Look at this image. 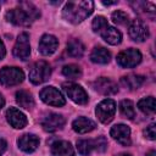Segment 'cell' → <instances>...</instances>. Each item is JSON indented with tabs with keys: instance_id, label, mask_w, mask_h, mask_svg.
<instances>
[{
	"instance_id": "obj_1",
	"label": "cell",
	"mask_w": 156,
	"mask_h": 156,
	"mask_svg": "<svg viewBox=\"0 0 156 156\" xmlns=\"http://www.w3.org/2000/svg\"><path fill=\"white\" fill-rule=\"evenodd\" d=\"M40 16L39 10L28 1L20 2V6L6 12V20L16 26H29Z\"/></svg>"
},
{
	"instance_id": "obj_2",
	"label": "cell",
	"mask_w": 156,
	"mask_h": 156,
	"mask_svg": "<svg viewBox=\"0 0 156 156\" xmlns=\"http://www.w3.org/2000/svg\"><path fill=\"white\" fill-rule=\"evenodd\" d=\"M93 10H94V2L90 0L68 1L62 10V15L66 21L77 24L84 21L93 12Z\"/></svg>"
},
{
	"instance_id": "obj_3",
	"label": "cell",
	"mask_w": 156,
	"mask_h": 156,
	"mask_svg": "<svg viewBox=\"0 0 156 156\" xmlns=\"http://www.w3.org/2000/svg\"><path fill=\"white\" fill-rule=\"evenodd\" d=\"M51 76V67L46 61L35 62L29 69V79L33 84H41Z\"/></svg>"
},
{
	"instance_id": "obj_4",
	"label": "cell",
	"mask_w": 156,
	"mask_h": 156,
	"mask_svg": "<svg viewBox=\"0 0 156 156\" xmlns=\"http://www.w3.org/2000/svg\"><path fill=\"white\" fill-rule=\"evenodd\" d=\"M24 73L18 67H2L0 71V83L4 87H13L22 83Z\"/></svg>"
},
{
	"instance_id": "obj_5",
	"label": "cell",
	"mask_w": 156,
	"mask_h": 156,
	"mask_svg": "<svg viewBox=\"0 0 156 156\" xmlns=\"http://www.w3.org/2000/svg\"><path fill=\"white\" fill-rule=\"evenodd\" d=\"M141 61V54L136 49H127L117 55V63L123 68H132L139 65Z\"/></svg>"
},
{
	"instance_id": "obj_6",
	"label": "cell",
	"mask_w": 156,
	"mask_h": 156,
	"mask_svg": "<svg viewBox=\"0 0 156 156\" xmlns=\"http://www.w3.org/2000/svg\"><path fill=\"white\" fill-rule=\"evenodd\" d=\"M96 116L99 121L104 124H107L112 121L116 112V104L112 99H105L96 106Z\"/></svg>"
},
{
	"instance_id": "obj_7",
	"label": "cell",
	"mask_w": 156,
	"mask_h": 156,
	"mask_svg": "<svg viewBox=\"0 0 156 156\" xmlns=\"http://www.w3.org/2000/svg\"><path fill=\"white\" fill-rule=\"evenodd\" d=\"M62 88L66 91V94L68 95V98L72 101H74L76 104H78V105H85L88 102V94L85 93V90L80 85L69 82V83H63L62 84Z\"/></svg>"
},
{
	"instance_id": "obj_8",
	"label": "cell",
	"mask_w": 156,
	"mask_h": 156,
	"mask_svg": "<svg viewBox=\"0 0 156 156\" xmlns=\"http://www.w3.org/2000/svg\"><path fill=\"white\" fill-rule=\"evenodd\" d=\"M40 99L51 106H63L66 104V100L63 98V95L55 88V87H45L41 91H40Z\"/></svg>"
},
{
	"instance_id": "obj_9",
	"label": "cell",
	"mask_w": 156,
	"mask_h": 156,
	"mask_svg": "<svg viewBox=\"0 0 156 156\" xmlns=\"http://www.w3.org/2000/svg\"><path fill=\"white\" fill-rule=\"evenodd\" d=\"M128 32L134 41H144L149 38V28L141 20H133L129 24Z\"/></svg>"
},
{
	"instance_id": "obj_10",
	"label": "cell",
	"mask_w": 156,
	"mask_h": 156,
	"mask_svg": "<svg viewBox=\"0 0 156 156\" xmlns=\"http://www.w3.org/2000/svg\"><path fill=\"white\" fill-rule=\"evenodd\" d=\"M30 54L29 37L27 33H21L13 46V55L20 60H27Z\"/></svg>"
},
{
	"instance_id": "obj_11",
	"label": "cell",
	"mask_w": 156,
	"mask_h": 156,
	"mask_svg": "<svg viewBox=\"0 0 156 156\" xmlns=\"http://www.w3.org/2000/svg\"><path fill=\"white\" fill-rule=\"evenodd\" d=\"M111 136L123 146L130 145V129L126 124H116L110 130Z\"/></svg>"
},
{
	"instance_id": "obj_12",
	"label": "cell",
	"mask_w": 156,
	"mask_h": 156,
	"mask_svg": "<svg viewBox=\"0 0 156 156\" xmlns=\"http://www.w3.org/2000/svg\"><path fill=\"white\" fill-rule=\"evenodd\" d=\"M65 126V118L57 113H50L41 119V127L46 132H56Z\"/></svg>"
},
{
	"instance_id": "obj_13",
	"label": "cell",
	"mask_w": 156,
	"mask_h": 156,
	"mask_svg": "<svg viewBox=\"0 0 156 156\" xmlns=\"http://www.w3.org/2000/svg\"><path fill=\"white\" fill-rule=\"evenodd\" d=\"M6 118L7 122L11 124V127L16 128V129H21L23 127H26L27 124V117L23 112H21L20 110H17L16 107H10L6 111Z\"/></svg>"
},
{
	"instance_id": "obj_14",
	"label": "cell",
	"mask_w": 156,
	"mask_h": 156,
	"mask_svg": "<svg viewBox=\"0 0 156 156\" xmlns=\"http://www.w3.org/2000/svg\"><path fill=\"white\" fill-rule=\"evenodd\" d=\"M94 88L95 90H98L99 93L104 94V95H113L118 91L117 84L111 80L110 78L106 77H100L94 82Z\"/></svg>"
},
{
	"instance_id": "obj_15",
	"label": "cell",
	"mask_w": 156,
	"mask_h": 156,
	"mask_svg": "<svg viewBox=\"0 0 156 156\" xmlns=\"http://www.w3.org/2000/svg\"><path fill=\"white\" fill-rule=\"evenodd\" d=\"M58 46V40L51 34H44L39 41V51L43 55H51Z\"/></svg>"
},
{
	"instance_id": "obj_16",
	"label": "cell",
	"mask_w": 156,
	"mask_h": 156,
	"mask_svg": "<svg viewBox=\"0 0 156 156\" xmlns=\"http://www.w3.org/2000/svg\"><path fill=\"white\" fill-rule=\"evenodd\" d=\"M18 146L24 152H33L39 146V138L34 134H23L18 139Z\"/></svg>"
},
{
	"instance_id": "obj_17",
	"label": "cell",
	"mask_w": 156,
	"mask_h": 156,
	"mask_svg": "<svg viewBox=\"0 0 156 156\" xmlns=\"http://www.w3.org/2000/svg\"><path fill=\"white\" fill-rule=\"evenodd\" d=\"M51 154L52 156H74V150L71 143L58 140L51 145Z\"/></svg>"
},
{
	"instance_id": "obj_18",
	"label": "cell",
	"mask_w": 156,
	"mask_h": 156,
	"mask_svg": "<svg viewBox=\"0 0 156 156\" xmlns=\"http://www.w3.org/2000/svg\"><path fill=\"white\" fill-rule=\"evenodd\" d=\"M72 127L77 133L84 134V133L91 132L95 128V122H93L90 118H87V117H78L77 119L73 121Z\"/></svg>"
},
{
	"instance_id": "obj_19",
	"label": "cell",
	"mask_w": 156,
	"mask_h": 156,
	"mask_svg": "<svg viewBox=\"0 0 156 156\" xmlns=\"http://www.w3.org/2000/svg\"><path fill=\"white\" fill-rule=\"evenodd\" d=\"M111 58V54L107 49L102 48V46H98L94 48L91 54H90V60L95 63H100V65H105L110 61Z\"/></svg>"
},
{
	"instance_id": "obj_20",
	"label": "cell",
	"mask_w": 156,
	"mask_h": 156,
	"mask_svg": "<svg viewBox=\"0 0 156 156\" xmlns=\"http://www.w3.org/2000/svg\"><path fill=\"white\" fill-rule=\"evenodd\" d=\"M101 37L104 38V40L111 45H117L121 43L122 40V34L118 29H116L115 27H107L106 29H104L101 33Z\"/></svg>"
},
{
	"instance_id": "obj_21",
	"label": "cell",
	"mask_w": 156,
	"mask_h": 156,
	"mask_svg": "<svg viewBox=\"0 0 156 156\" xmlns=\"http://www.w3.org/2000/svg\"><path fill=\"white\" fill-rule=\"evenodd\" d=\"M121 83L123 87H126L130 90H134L143 85L144 77L139 76V74H128V76H124L121 78Z\"/></svg>"
},
{
	"instance_id": "obj_22",
	"label": "cell",
	"mask_w": 156,
	"mask_h": 156,
	"mask_svg": "<svg viewBox=\"0 0 156 156\" xmlns=\"http://www.w3.org/2000/svg\"><path fill=\"white\" fill-rule=\"evenodd\" d=\"M16 101L21 107L27 108V110H29L34 106V99H33L32 94L28 93L27 90H18L16 93Z\"/></svg>"
},
{
	"instance_id": "obj_23",
	"label": "cell",
	"mask_w": 156,
	"mask_h": 156,
	"mask_svg": "<svg viewBox=\"0 0 156 156\" xmlns=\"http://www.w3.org/2000/svg\"><path fill=\"white\" fill-rule=\"evenodd\" d=\"M132 7L134 9L135 12L138 13H145L146 16H151L154 17V13H155V6L154 4L151 2H145V1H134V2H130Z\"/></svg>"
},
{
	"instance_id": "obj_24",
	"label": "cell",
	"mask_w": 156,
	"mask_h": 156,
	"mask_svg": "<svg viewBox=\"0 0 156 156\" xmlns=\"http://www.w3.org/2000/svg\"><path fill=\"white\" fill-rule=\"evenodd\" d=\"M67 52L72 57H82L84 54V45L78 39H71L67 43Z\"/></svg>"
},
{
	"instance_id": "obj_25",
	"label": "cell",
	"mask_w": 156,
	"mask_h": 156,
	"mask_svg": "<svg viewBox=\"0 0 156 156\" xmlns=\"http://www.w3.org/2000/svg\"><path fill=\"white\" fill-rule=\"evenodd\" d=\"M138 107L141 112L146 113V115H152L155 112V108H156V102H155V99L152 96H147V98H144L141 99L139 102H138Z\"/></svg>"
},
{
	"instance_id": "obj_26",
	"label": "cell",
	"mask_w": 156,
	"mask_h": 156,
	"mask_svg": "<svg viewBox=\"0 0 156 156\" xmlns=\"http://www.w3.org/2000/svg\"><path fill=\"white\" fill-rule=\"evenodd\" d=\"M119 111L126 118H134L135 117V110H134V104L130 100H122L119 104Z\"/></svg>"
},
{
	"instance_id": "obj_27",
	"label": "cell",
	"mask_w": 156,
	"mask_h": 156,
	"mask_svg": "<svg viewBox=\"0 0 156 156\" xmlns=\"http://www.w3.org/2000/svg\"><path fill=\"white\" fill-rule=\"evenodd\" d=\"M62 73L69 79H77L82 76V69L79 68V66L71 63V65H66L62 68Z\"/></svg>"
},
{
	"instance_id": "obj_28",
	"label": "cell",
	"mask_w": 156,
	"mask_h": 156,
	"mask_svg": "<svg viewBox=\"0 0 156 156\" xmlns=\"http://www.w3.org/2000/svg\"><path fill=\"white\" fill-rule=\"evenodd\" d=\"M77 149H78V152L80 155L87 156L94 150V143H93V140H87V139L78 140L77 141Z\"/></svg>"
},
{
	"instance_id": "obj_29",
	"label": "cell",
	"mask_w": 156,
	"mask_h": 156,
	"mask_svg": "<svg viewBox=\"0 0 156 156\" xmlns=\"http://www.w3.org/2000/svg\"><path fill=\"white\" fill-rule=\"evenodd\" d=\"M91 27H93V30H94V32H99V33H101L104 29H106V28L108 27V24H107V20H106L104 16H96V17L93 20Z\"/></svg>"
},
{
	"instance_id": "obj_30",
	"label": "cell",
	"mask_w": 156,
	"mask_h": 156,
	"mask_svg": "<svg viewBox=\"0 0 156 156\" xmlns=\"http://www.w3.org/2000/svg\"><path fill=\"white\" fill-rule=\"evenodd\" d=\"M112 21L117 24H121V26H127L129 23V16L124 12V11H121V10H117L112 13Z\"/></svg>"
},
{
	"instance_id": "obj_31",
	"label": "cell",
	"mask_w": 156,
	"mask_h": 156,
	"mask_svg": "<svg viewBox=\"0 0 156 156\" xmlns=\"http://www.w3.org/2000/svg\"><path fill=\"white\" fill-rule=\"evenodd\" d=\"M93 143H94V149L98 150L99 152H104L107 149V141L104 136H99V138L94 139Z\"/></svg>"
},
{
	"instance_id": "obj_32",
	"label": "cell",
	"mask_w": 156,
	"mask_h": 156,
	"mask_svg": "<svg viewBox=\"0 0 156 156\" xmlns=\"http://www.w3.org/2000/svg\"><path fill=\"white\" fill-rule=\"evenodd\" d=\"M144 134H145V136H146L147 139H150V140H155V138H156L155 124H154V123H151L150 126H147V127H146V129L144 130Z\"/></svg>"
},
{
	"instance_id": "obj_33",
	"label": "cell",
	"mask_w": 156,
	"mask_h": 156,
	"mask_svg": "<svg viewBox=\"0 0 156 156\" xmlns=\"http://www.w3.org/2000/svg\"><path fill=\"white\" fill-rule=\"evenodd\" d=\"M6 146H7V144H6V141L2 139V138H0V156L5 152V150H6Z\"/></svg>"
},
{
	"instance_id": "obj_34",
	"label": "cell",
	"mask_w": 156,
	"mask_h": 156,
	"mask_svg": "<svg viewBox=\"0 0 156 156\" xmlns=\"http://www.w3.org/2000/svg\"><path fill=\"white\" fill-rule=\"evenodd\" d=\"M5 54H6V50H5V45H4L2 40L0 39V60H2V58H4Z\"/></svg>"
},
{
	"instance_id": "obj_35",
	"label": "cell",
	"mask_w": 156,
	"mask_h": 156,
	"mask_svg": "<svg viewBox=\"0 0 156 156\" xmlns=\"http://www.w3.org/2000/svg\"><path fill=\"white\" fill-rule=\"evenodd\" d=\"M4 104H5V100H4V98H2V95L0 94V108L4 106Z\"/></svg>"
},
{
	"instance_id": "obj_36",
	"label": "cell",
	"mask_w": 156,
	"mask_h": 156,
	"mask_svg": "<svg viewBox=\"0 0 156 156\" xmlns=\"http://www.w3.org/2000/svg\"><path fill=\"white\" fill-rule=\"evenodd\" d=\"M146 156H156V151L151 150V151H149V152L146 154Z\"/></svg>"
},
{
	"instance_id": "obj_37",
	"label": "cell",
	"mask_w": 156,
	"mask_h": 156,
	"mask_svg": "<svg viewBox=\"0 0 156 156\" xmlns=\"http://www.w3.org/2000/svg\"><path fill=\"white\" fill-rule=\"evenodd\" d=\"M113 4H116V1H112V2H110V1H104V5H113Z\"/></svg>"
},
{
	"instance_id": "obj_38",
	"label": "cell",
	"mask_w": 156,
	"mask_h": 156,
	"mask_svg": "<svg viewBox=\"0 0 156 156\" xmlns=\"http://www.w3.org/2000/svg\"><path fill=\"white\" fill-rule=\"evenodd\" d=\"M117 156H130L129 154H119V155H117Z\"/></svg>"
}]
</instances>
